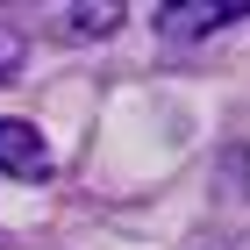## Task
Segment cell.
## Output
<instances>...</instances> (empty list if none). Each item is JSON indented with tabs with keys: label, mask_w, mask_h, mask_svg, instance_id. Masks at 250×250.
Wrapping results in <instances>:
<instances>
[{
	"label": "cell",
	"mask_w": 250,
	"mask_h": 250,
	"mask_svg": "<svg viewBox=\"0 0 250 250\" xmlns=\"http://www.w3.org/2000/svg\"><path fill=\"white\" fill-rule=\"evenodd\" d=\"M243 15H250V0H172V7H157V36L165 43H200L222 21H243Z\"/></svg>",
	"instance_id": "obj_1"
},
{
	"label": "cell",
	"mask_w": 250,
	"mask_h": 250,
	"mask_svg": "<svg viewBox=\"0 0 250 250\" xmlns=\"http://www.w3.org/2000/svg\"><path fill=\"white\" fill-rule=\"evenodd\" d=\"M50 165H58V157H50V143H43V129L36 122H0V172L7 179H29V186H36V179H50Z\"/></svg>",
	"instance_id": "obj_2"
},
{
	"label": "cell",
	"mask_w": 250,
	"mask_h": 250,
	"mask_svg": "<svg viewBox=\"0 0 250 250\" xmlns=\"http://www.w3.org/2000/svg\"><path fill=\"white\" fill-rule=\"evenodd\" d=\"M115 29H122V7H115V0L64 7V36H72V43H100V36H115Z\"/></svg>",
	"instance_id": "obj_3"
},
{
	"label": "cell",
	"mask_w": 250,
	"mask_h": 250,
	"mask_svg": "<svg viewBox=\"0 0 250 250\" xmlns=\"http://www.w3.org/2000/svg\"><path fill=\"white\" fill-rule=\"evenodd\" d=\"M21 64H29V36H21V29H0V86H7Z\"/></svg>",
	"instance_id": "obj_4"
}]
</instances>
